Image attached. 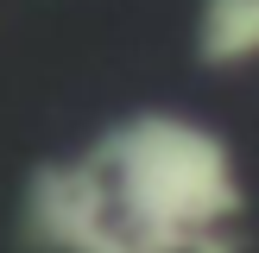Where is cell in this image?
Masks as SVG:
<instances>
[{
  "mask_svg": "<svg viewBox=\"0 0 259 253\" xmlns=\"http://www.w3.org/2000/svg\"><path fill=\"white\" fill-rule=\"evenodd\" d=\"M247 222L240 158L196 114L108 120L25 171L19 240L32 253H234Z\"/></svg>",
  "mask_w": 259,
  "mask_h": 253,
  "instance_id": "cell-1",
  "label": "cell"
},
{
  "mask_svg": "<svg viewBox=\"0 0 259 253\" xmlns=\"http://www.w3.org/2000/svg\"><path fill=\"white\" fill-rule=\"evenodd\" d=\"M190 51L202 70L240 76L259 63V0H196L190 19Z\"/></svg>",
  "mask_w": 259,
  "mask_h": 253,
  "instance_id": "cell-2",
  "label": "cell"
}]
</instances>
